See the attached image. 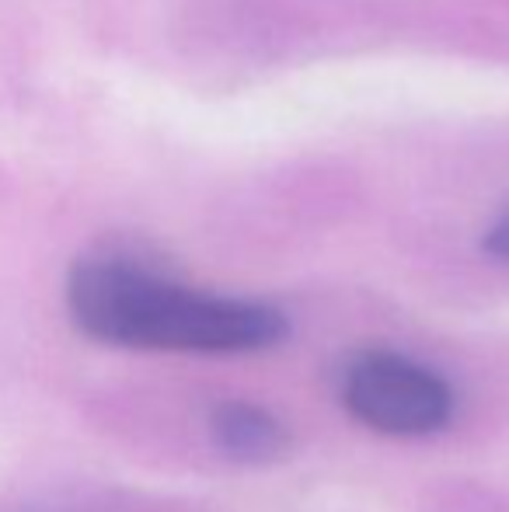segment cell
I'll list each match as a JSON object with an SVG mask.
<instances>
[{
  "mask_svg": "<svg viewBox=\"0 0 509 512\" xmlns=\"http://www.w3.org/2000/svg\"><path fill=\"white\" fill-rule=\"evenodd\" d=\"M67 307L88 338L123 349L258 352L286 335L276 307L199 293L123 251H98L70 269Z\"/></svg>",
  "mask_w": 509,
  "mask_h": 512,
  "instance_id": "cell-1",
  "label": "cell"
},
{
  "mask_svg": "<svg viewBox=\"0 0 509 512\" xmlns=\"http://www.w3.org/2000/svg\"><path fill=\"white\" fill-rule=\"evenodd\" d=\"M342 401L384 436H429L454 415V391L429 366L398 352H367L346 370Z\"/></svg>",
  "mask_w": 509,
  "mask_h": 512,
  "instance_id": "cell-2",
  "label": "cell"
},
{
  "mask_svg": "<svg viewBox=\"0 0 509 512\" xmlns=\"http://www.w3.org/2000/svg\"><path fill=\"white\" fill-rule=\"evenodd\" d=\"M213 439L227 457L241 464H265L286 450V432L279 418L248 401H227L213 411Z\"/></svg>",
  "mask_w": 509,
  "mask_h": 512,
  "instance_id": "cell-3",
  "label": "cell"
},
{
  "mask_svg": "<svg viewBox=\"0 0 509 512\" xmlns=\"http://www.w3.org/2000/svg\"><path fill=\"white\" fill-rule=\"evenodd\" d=\"M482 248L489 251L496 262H506L509 265V209H503V213L492 220V227L485 230L482 237Z\"/></svg>",
  "mask_w": 509,
  "mask_h": 512,
  "instance_id": "cell-4",
  "label": "cell"
}]
</instances>
